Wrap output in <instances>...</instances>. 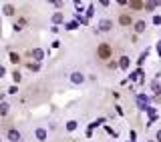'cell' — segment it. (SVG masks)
<instances>
[{"instance_id": "3957f363", "label": "cell", "mask_w": 161, "mask_h": 142, "mask_svg": "<svg viewBox=\"0 0 161 142\" xmlns=\"http://www.w3.org/2000/svg\"><path fill=\"white\" fill-rule=\"evenodd\" d=\"M119 22H121L123 26H127V24H131V16H129V14H121V18H119Z\"/></svg>"}, {"instance_id": "8992f818", "label": "cell", "mask_w": 161, "mask_h": 142, "mask_svg": "<svg viewBox=\"0 0 161 142\" xmlns=\"http://www.w3.org/2000/svg\"><path fill=\"white\" fill-rule=\"evenodd\" d=\"M129 6H133V8H143V2H129Z\"/></svg>"}, {"instance_id": "6da1fadb", "label": "cell", "mask_w": 161, "mask_h": 142, "mask_svg": "<svg viewBox=\"0 0 161 142\" xmlns=\"http://www.w3.org/2000/svg\"><path fill=\"white\" fill-rule=\"evenodd\" d=\"M109 52H111V50H109V46H107V44H103V46L99 48V56H101V58H107Z\"/></svg>"}, {"instance_id": "5b68a950", "label": "cell", "mask_w": 161, "mask_h": 142, "mask_svg": "<svg viewBox=\"0 0 161 142\" xmlns=\"http://www.w3.org/2000/svg\"><path fill=\"white\" fill-rule=\"evenodd\" d=\"M101 28H103V30H109V28H111V22H109V20L101 22Z\"/></svg>"}, {"instance_id": "52a82bcc", "label": "cell", "mask_w": 161, "mask_h": 142, "mask_svg": "<svg viewBox=\"0 0 161 142\" xmlns=\"http://www.w3.org/2000/svg\"><path fill=\"white\" fill-rule=\"evenodd\" d=\"M145 30V22H137V32H143Z\"/></svg>"}, {"instance_id": "30bf717a", "label": "cell", "mask_w": 161, "mask_h": 142, "mask_svg": "<svg viewBox=\"0 0 161 142\" xmlns=\"http://www.w3.org/2000/svg\"><path fill=\"white\" fill-rule=\"evenodd\" d=\"M73 80H75V82H83V76H80V74H73Z\"/></svg>"}, {"instance_id": "9c48e42d", "label": "cell", "mask_w": 161, "mask_h": 142, "mask_svg": "<svg viewBox=\"0 0 161 142\" xmlns=\"http://www.w3.org/2000/svg\"><path fill=\"white\" fill-rule=\"evenodd\" d=\"M4 12L10 16V14H14V8H12V6H6V8H4Z\"/></svg>"}, {"instance_id": "7c38bea8", "label": "cell", "mask_w": 161, "mask_h": 142, "mask_svg": "<svg viewBox=\"0 0 161 142\" xmlns=\"http://www.w3.org/2000/svg\"><path fill=\"white\" fill-rule=\"evenodd\" d=\"M2 74H4V68H2V66H0V76H2Z\"/></svg>"}, {"instance_id": "277c9868", "label": "cell", "mask_w": 161, "mask_h": 142, "mask_svg": "<svg viewBox=\"0 0 161 142\" xmlns=\"http://www.w3.org/2000/svg\"><path fill=\"white\" fill-rule=\"evenodd\" d=\"M8 104H0V116H4V114H8Z\"/></svg>"}, {"instance_id": "ba28073f", "label": "cell", "mask_w": 161, "mask_h": 142, "mask_svg": "<svg viewBox=\"0 0 161 142\" xmlns=\"http://www.w3.org/2000/svg\"><path fill=\"white\" fill-rule=\"evenodd\" d=\"M36 136L42 140V138H46V132H45V130H38V132H36Z\"/></svg>"}, {"instance_id": "7a4b0ae2", "label": "cell", "mask_w": 161, "mask_h": 142, "mask_svg": "<svg viewBox=\"0 0 161 142\" xmlns=\"http://www.w3.org/2000/svg\"><path fill=\"white\" fill-rule=\"evenodd\" d=\"M8 138H10L12 142L20 140V132H18V130H10V132H8Z\"/></svg>"}, {"instance_id": "8fae6325", "label": "cell", "mask_w": 161, "mask_h": 142, "mask_svg": "<svg viewBox=\"0 0 161 142\" xmlns=\"http://www.w3.org/2000/svg\"><path fill=\"white\" fill-rule=\"evenodd\" d=\"M157 140H161V130H159V132H157Z\"/></svg>"}]
</instances>
